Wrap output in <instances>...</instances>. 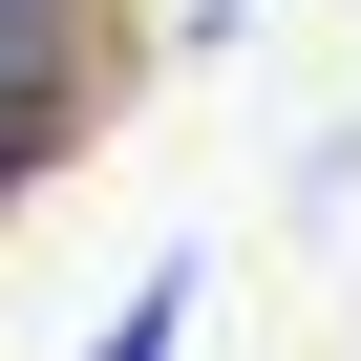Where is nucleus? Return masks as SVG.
<instances>
[{
    "label": "nucleus",
    "instance_id": "f257e3e1",
    "mask_svg": "<svg viewBox=\"0 0 361 361\" xmlns=\"http://www.w3.org/2000/svg\"><path fill=\"white\" fill-rule=\"evenodd\" d=\"M64 106H85V85H64V43H0V192L64 149Z\"/></svg>",
    "mask_w": 361,
    "mask_h": 361
},
{
    "label": "nucleus",
    "instance_id": "f03ea898",
    "mask_svg": "<svg viewBox=\"0 0 361 361\" xmlns=\"http://www.w3.org/2000/svg\"><path fill=\"white\" fill-rule=\"evenodd\" d=\"M170 340H192V255H170V276L128 298V340H106V361H170Z\"/></svg>",
    "mask_w": 361,
    "mask_h": 361
},
{
    "label": "nucleus",
    "instance_id": "7ed1b4c3",
    "mask_svg": "<svg viewBox=\"0 0 361 361\" xmlns=\"http://www.w3.org/2000/svg\"><path fill=\"white\" fill-rule=\"evenodd\" d=\"M43 22H64V0H0V43H43Z\"/></svg>",
    "mask_w": 361,
    "mask_h": 361
}]
</instances>
